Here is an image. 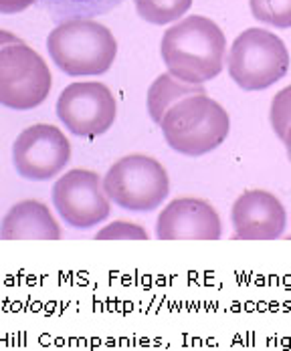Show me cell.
I'll return each mask as SVG.
<instances>
[{
  "instance_id": "cell-1",
  "label": "cell",
  "mask_w": 291,
  "mask_h": 351,
  "mask_svg": "<svg viewBox=\"0 0 291 351\" xmlns=\"http://www.w3.org/2000/svg\"><path fill=\"white\" fill-rule=\"evenodd\" d=\"M160 53L168 73L186 83L202 85L222 71L226 38L215 21L194 14L164 33Z\"/></svg>"
},
{
  "instance_id": "cell-2",
  "label": "cell",
  "mask_w": 291,
  "mask_h": 351,
  "mask_svg": "<svg viewBox=\"0 0 291 351\" xmlns=\"http://www.w3.org/2000/svg\"><path fill=\"white\" fill-rule=\"evenodd\" d=\"M166 143L182 156H205L222 145L231 130V117L207 93H196L170 107L160 121Z\"/></svg>"
},
{
  "instance_id": "cell-3",
  "label": "cell",
  "mask_w": 291,
  "mask_h": 351,
  "mask_svg": "<svg viewBox=\"0 0 291 351\" xmlns=\"http://www.w3.org/2000/svg\"><path fill=\"white\" fill-rule=\"evenodd\" d=\"M47 49L53 63L71 77L102 75L115 61L117 40L93 19H71L49 33Z\"/></svg>"
},
{
  "instance_id": "cell-4",
  "label": "cell",
  "mask_w": 291,
  "mask_h": 351,
  "mask_svg": "<svg viewBox=\"0 0 291 351\" xmlns=\"http://www.w3.org/2000/svg\"><path fill=\"white\" fill-rule=\"evenodd\" d=\"M231 79L245 91H261L286 77L290 53L286 43L265 29H247L235 38L226 57Z\"/></svg>"
},
{
  "instance_id": "cell-5",
  "label": "cell",
  "mask_w": 291,
  "mask_h": 351,
  "mask_svg": "<svg viewBox=\"0 0 291 351\" xmlns=\"http://www.w3.org/2000/svg\"><path fill=\"white\" fill-rule=\"evenodd\" d=\"M104 190L124 210L152 212L168 198L170 178L158 160L146 154H130L109 168Z\"/></svg>"
},
{
  "instance_id": "cell-6",
  "label": "cell",
  "mask_w": 291,
  "mask_h": 351,
  "mask_svg": "<svg viewBox=\"0 0 291 351\" xmlns=\"http://www.w3.org/2000/svg\"><path fill=\"white\" fill-rule=\"evenodd\" d=\"M45 59L25 43L0 49V106L27 111L40 106L51 91Z\"/></svg>"
},
{
  "instance_id": "cell-7",
  "label": "cell",
  "mask_w": 291,
  "mask_h": 351,
  "mask_svg": "<svg viewBox=\"0 0 291 351\" xmlns=\"http://www.w3.org/2000/svg\"><path fill=\"white\" fill-rule=\"evenodd\" d=\"M115 97L100 81H79L67 85L57 99V117L79 138H97L115 121Z\"/></svg>"
},
{
  "instance_id": "cell-8",
  "label": "cell",
  "mask_w": 291,
  "mask_h": 351,
  "mask_svg": "<svg viewBox=\"0 0 291 351\" xmlns=\"http://www.w3.org/2000/svg\"><path fill=\"white\" fill-rule=\"evenodd\" d=\"M53 206L73 228H93L111 212L104 180L91 170H69L53 186Z\"/></svg>"
},
{
  "instance_id": "cell-9",
  "label": "cell",
  "mask_w": 291,
  "mask_h": 351,
  "mask_svg": "<svg viewBox=\"0 0 291 351\" xmlns=\"http://www.w3.org/2000/svg\"><path fill=\"white\" fill-rule=\"evenodd\" d=\"M71 160V143L49 123H35L21 132L12 143V164L21 178L45 182L59 176Z\"/></svg>"
},
{
  "instance_id": "cell-10",
  "label": "cell",
  "mask_w": 291,
  "mask_h": 351,
  "mask_svg": "<svg viewBox=\"0 0 291 351\" xmlns=\"http://www.w3.org/2000/svg\"><path fill=\"white\" fill-rule=\"evenodd\" d=\"M220 234V216L202 198H176L156 220L160 241H218Z\"/></svg>"
},
{
  "instance_id": "cell-11",
  "label": "cell",
  "mask_w": 291,
  "mask_h": 351,
  "mask_svg": "<svg viewBox=\"0 0 291 351\" xmlns=\"http://www.w3.org/2000/svg\"><path fill=\"white\" fill-rule=\"evenodd\" d=\"M231 220L237 241H275L288 226V212L273 194L249 190L235 200Z\"/></svg>"
},
{
  "instance_id": "cell-12",
  "label": "cell",
  "mask_w": 291,
  "mask_h": 351,
  "mask_svg": "<svg viewBox=\"0 0 291 351\" xmlns=\"http://www.w3.org/2000/svg\"><path fill=\"white\" fill-rule=\"evenodd\" d=\"M61 228L49 206L38 200H21L4 214L0 241H59Z\"/></svg>"
},
{
  "instance_id": "cell-13",
  "label": "cell",
  "mask_w": 291,
  "mask_h": 351,
  "mask_svg": "<svg viewBox=\"0 0 291 351\" xmlns=\"http://www.w3.org/2000/svg\"><path fill=\"white\" fill-rule=\"evenodd\" d=\"M196 93H205L202 85H192V83L181 81L172 73H162L160 77H156V81L148 89V113L156 123H160L166 111L174 104Z\"/></svg>"
},
{
  "instance_id": "cell-14",
  "label": "cell",
  "mask_w": 291,
  "mask_h": 351,
  "mask_svg": "<svg viewBox=\"0 0 291 351\" xmlns=\"http://www.w3.org/2000/svg\"><path fill=\"white\" fill-rule=\"evenodd\" d=\"M53 21L65 23L71 19H91L106 14L124 0H36Z\"/></svg>"
},
{
  "instance_id": "cell-15",
  "label": "cell",
  "mask_w": 291,
  "mask_h": 351,
  "mask_svg": "<svg viewBox=\"0 0 291 351\" xmlns=\"http://www.w3.org/2000/svg\"><path fill=\"white\" fill-rule=\"evenodd\" d=\"M138 14L152 25H170L192 6V0H134Z\"/></svg>"
},
{
  "instance_id": "cell-16",
  "label": "cell",
  "mask_w": 291,
  "mask_h": 351,
  "mask_svg": "<svg viewBox=\"0 0 291 351\" xmlns=\"http://www.w3.org/2000/svg\"><path fill=\"white\" fill-rule=\"evenodd\" d=\"M249 4L257 21L277 29L291 27V0H249Z\"/></svg>"
},
{
  "instance_id": "cell-17",
  "label": "cell",
  "mask_w": 291,
  "mask_h": 351,
  "mask_svg": "<svg viewBox=\"0 0 291 351\" xmlns=\"http://www.w3.org/2000/svg\"><path fill=\"white\" fill-rule=\"evenodd\" d=\"M269 119H271V128H273L275 136L279 140H283L286 134H288V128L291 125V85H288L286 89H281L273 97Z\"/></svg>"
},
{
  "instance_id": "cell-18",
  "label": "cell",
  "mask_w": 291,
  "mask_h": 351,
  "mask_svg": "<svg viewBox=\"0 0 291 351\" xmlns=\"http://www.w3.org/2000/svg\"><path fill=\"white\" fill-rule=\"evenodd\" d=\"M95 239L97 241H148V232L134 222L113 220L95 234Z\"/></svg>"
},
{
  "instance_id": "cell-19",
  "label": "cell",
  "mask_w": 291,
  "mask_h": 351,
  "mask_svg": "<svg viewBox=\"0 0 291 351\" xmlns=\"http://www.w3.org/2000/svg\"><path fill=\"white\" fill-rule=\"evenodd\" d=\"M36 0H0V14H16L33 6Z\"/></svg>"
},
{
  "instance_id": "cell-20",
  "label": "cell",
  "mask_w": 291,
  "mask_h": 351,
  "mask_svg": "<svg viewBox=\"0 0 291 351\" xmlns=\"http://www.w3.org/2000/svg\"><path fill=\"white\" fill-rule=\"evenodd\" d=\"M16 43H23V40L16 35L8 33V31H0V49H4L8 45H16Z\"/></svg>"
},
{
  "instance_id": "cell-21",
  "label": "cell",
  "mask_w": 291,
  "mask_h": 351,
  "mask_svg": "<svg viewBox=\"0 0 291 351\" xmlns=\"http://www.w3.org/2000/svg\"><path fill=\"white\" fill-rule=\"evenodd\" d=\"M283 143H286V149H288V158L291 160V125L288 128V134H286V138H283Z\"/></svg>"
}]
</instances>
